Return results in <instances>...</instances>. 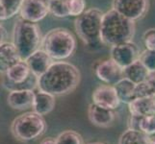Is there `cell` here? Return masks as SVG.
I'll use <instances>...</instances> for the list:
<instances>
[{"label":"cell","instance_id":"6da1fadb","mask_svg":"<svg viewBox=\"0 0 155 144\" xmlns=\"http://www.w3.org/2000/svg\"><path fill=\"white\" fill-rule=\"evenodd\" d=\"M80 78V71L72 63L55 61L46 72L38 78V89L55 96L66 95L78 87Z\"/></svg>","mask_w":155,"mask_h":144},{"label":"cell","instance_id":"7a4b0ae2","mask_svg":"<svg viewBox=\"0 0 155 144\" xmlns=\"http://www.w3.org/2000/svg\"><path fill=\"white\" fill-rule=\"evenodd\" d=\"M135 35V21L121 15L115 10L103 14L101 23V40L103 43L114 46L132 41Z\"/></svg>","mask_w":155,"mask_h":144},{"label":"cell","instance_id":"3957f363","mask_svg":"<svg viewBox=\"0 0 155 144\" xmlns=\"http://www.w3.org/2000/svg\"><path fill=\"white\" fill-rule=\"evenodd\" d=\"M103 13L97 8H91L76 18L74 26L78 37L89 49L97 50L104 45L101 40V23Z\"/></svg>","mask_w":155,"mask_h":144},{"label":"cell","instance_id":"277c9868","mask_svg":"<svg viewBox=\"0 0 155 144\" xmlns=\"http://www.w3.org/2000/svg\"><path fill=\"white\" fill-rule=\"evenodd\" d=\"M41 40V29L37 23L21 18L15 21L13 30V43L22 61L40 49Z\"/></svg>","mask_w":155,"mask_h":144},{"label":"cell","instance_id":"5b68a950","mask_svg":"<svg viewBox=\"0 0 155 144\" xmlns=\"http://www.w3.org/2000/svg\"><path fill=\"white\" fill-rule=\"evenodd\" d=\"M41 49H44L53 61H65L71 57L76 49L75 37L65 28L52 29L42 38Z\"/></svg>","mask_w":155,"mask_h":144},{"label":"cell","instance_id":"8992f818","mask_svg":"<svg viewBox=\"0 0 155 144\" xmlns=\"http://www.w3.org/2000/svg\"><path fill=\"white\" fill-rule=\"evenodd\" d=\"M46 128V122L44 116L32 110L15 117L11 125V131L15 137L28 141L42 136L45 133Z\"/></svg>","mask_w":155,"mask_h":144},{"label":"cell","instance_id":"52a82bcc","mask_svg":"<svg viewBox=\"0 0 155 144\" xmlns=\"http://www.w3.org/2000/svg\"><path fill=\"white\" fill-rule=\"evenodd\" d=\"M149 7V0H113L112 8L124 17L133 21L146 15Z\"/></svg>","mask_w":155,"mask_h":144},{"label":"cell","instance_id":"ba28073f","mask_svg":"<svg viewBox=\"0 0 155 144\" xmlns=\"http://www.w3.org/2000/svg\"><path fill=\"white\" fill-rule=\"evenodd\" d=\"M94 71L98 80L110 86H114L124 78V68L120 67L111 58L97 62L94 66Z\"/></svg>","mask_w":155,"mask_h":144},{"label":"cell","instance_id":"9c48e42d","mask_svg":"<svg viewBox=\"0 0 155 144\" xmlns=\"http://www.w3.org/2000/svg\"><path fill=\"white\" fill-rule=\"evenodd\" d=\"M51 0H23L19 10V15L31 22L38 23L49 14Z\"/></svg>","mask_w":155,"mask_h":144},{"label":"cell","instance_id":"30bf717a","mask_svg":"<svg viewBox=\"0 0 155 144\" xmlns=\"http://www.w3.org/2000/svg\"><path fill=\"white\" fill-rule=\"evenodd\" d=\"M140 55V50L133 41L124 42L111 47V59L124 69L137 61Z\"/></svg>","mask_w":155,"mask_h":144},{"label":"cell","instance_id":"8fae6325","mask_svg":"<svg viewBox=\"0 0 155 144\" xmlns=\"http://www.w3.org/2000/svg\"><path fill=\"white\" fill-rule=\"evenodd\" d=\"M92 99L93 103L114 110L119 108L120 104L114 86H110V85H101L97 87L94 90Z\"/></svg>","mask_w":155,"mask_h":144},{"label":"cell","instance_id":"7c38bea8","mask_svg":"<svg viewBox=\"0 0 155 144\" xmlns=\"http://www.w3.org/2000/svg\"><path fill=\"white\" fill-rule=\"evenodd\" d=\"M88 117L92 124L100 128H108L113 125L116 119V113L114 110L106 109L92 103L88 109Z\"/></svg>","mask_w":155,"mask_h":144},{"label":"cell","instance_id":"4fadbf2b","mask_svg":"<svg viewBox=\"0 0 155 144\" xmlns=\"http://www.w3.org/2000/svg\"><path fill=\"white\" fill-rule=\"evenodd\" d=\"M35 91L32 89H13L8 94L7 102L14 110H24L33 107Z\"/></svg>","mask_w":155,"mask_h":144},{"label":"cell","instance_id":"5bb4252c","mask_svg":"<svg viewBox=\"0 0 155 144\" xmlns=\"http://www.w3.org/2000/svg\"><path fill=\"white\" fill-rule=\"evenodd\" d=\"M25 62L28 65L31 72L39 78L50 67L53 60L44 49L40 48V49L35 51L33 54H31L26 59Z\"/></svg>","mask_w":155,"mask_h":144},{"label":"cell","instance_id":"9a60e30c","mask_svg":"<svg viewBox=\"0 0 155 144\" xmlns=\"http://www.w3.org/2000/svg\"><path fill=\"white\" fill-rule=\"evenodd\" d=\"M31 70L25 61H19L14 65L8 71L5 73L7 82L5 83V87L12 89L15 86L24 83L31 75Z\"/></svg>","mask_w":155,"mask_h":144},{"label":"cell","instance_id":"2e32d148","mask_svg":"<svg viewBox=\"0 0 155 144\" xmlns=\"http://www.w3.org/2000/svg\"><path fill=\"white\" fill-rule=\"evenodd\" d=\"M19 61L21 59L13 42L5 41L0 45V73H6Z\"/></svg>","mask_w":155,"mask_h":144},{"label":"cell","instance_id":"e0dca14e","mask_svg":"<svg viewBox=\"0 0 155 144\" xmlns=\"http://www.w3.org/2000/svg\"><path fill=\"white\" fill-rule=\"evenodd\" d=\"M56 105L55 95L51 93L42 91V90H38L35 92V98L32 109L35 113L39 114L42 116L47 115L54 110Z\"/></svg>","mask_w":155,"mask_h":144},{"label":"cell","instance_id":"ac0fdd59","mask_svg":"<svg viewBox=\"0 0 155 144\" xmlns=\"http://www.w3.org/2000/svg\"><path fill=\"white\" fill-rule=\"evenodd\" d=\"M128 109L130 114L143 116L155 114V95L134 99L128 104Z\"/></svg>","mask_w":155,"mask_h":144},{"label":"cell","instance_id":"d6986e66","mask_svg":"<svg viewBox=\"0 0 155 144\" xmlns=\"http://www.w3.org/2000/svg\"><path fill=\"white\" fill-rule=\"evenodd\" d=\"M124 77L134 84H140L142 82L147 81V76L149 74L148 69L143 66L140 59L132 62L131 65L126 66L124 69Z\"/></svg>","mask_w":155,"mask_h":144},{"label":"cell","instance_id":"ffe728a7","mask_svg":"<svg viewBox=\"0 0 155 144\" xmlns=\"http://www.w3.org/2000/svg\"><path fill=\"white\" fill-rule=\"evenodd\" d=\"M135 87L136 84L126 79L125 77L121 79L120 82H117L116 85H114V88L117 96H119L120 103L128 105L135 99Z\"/></svg>","mask_w":155,"mask_h":144},{"label":"cell","instance_id":"44dd1931","mask_svg":"<svg viewBox=\"0 0 155 144\" xmlns=\"http://www.w3.org/2000/svg\"><path fill=\"white\" fill-rule=\"evenodd\" d=\"M119 144H149V136L142 131L128 128L120 136Z\"/></svg>","mask_w":155,"mask_h":144},{"label":"cell","instance_id":"7402d4cb","mask_svg":"<svg viewBox=\"0 0 155 144\" xmlns=\"http://www.w3.org/2000/svg\"><path fill=\"white\" fill-rule=\"evenodd\" d=\"M23 0H0V7L3 12L4 20L14 18L19 13Z\"/></svg>","mask_w":155,"mask_h":144},{"label":"cell","instance_id":"603a6c76","mask_svg":"<svg viewBox=\"0 0 155 144\" xmlns=\"http://www.w3.org/2000/svg\"><path fill=\"white\" fill-rule=\"evenodd\" d=\"M55 139L57 144H84L82 136L73 130L63 131Z\"/></svg>","mask_w":155,"mask_h":144},{"label":"cell","instance_id":"cb8c5ba5","mask_svg":"<svg viewBox=\"0 0 155 144\" xmlns=\"http://www.w3.org/2000/svg\"><path fill=\"white\" fill-rule=\"evenodd\" d=\"M49 14L59 18L69 17L68 0H51L49 5Z\"/></svg>","mask_w":155,"mask_h":144},{"label":"cell","instance_id":"d4e9b609","mask_svg":"<svg viewBox=\"0 0 155 144\" xmlns=\"http://www.w3.org/2000/svg\"><path fill=\"white\" fill-rule=\"evenodd\" d=\"M140 131L149 136H155V114L142 116Z\"/></svg>","mask_w":155,"mask_h":144},{"label":"cell","instance_id":"484cf974","mask_svg":"<svg viewBox=\"0 0 155 144\" xmlns=\"http://www.w3.org/2000/svg\"><path fill=\"white\" fill-rule=\"evenodd\" d=\"M155 95V89L147 81L142 82L140 84H136L135 87V99L149 97V96Z\"/></svg>","mask_w":155,"mask_h":144},{"label":"cell","instance_id":"4316f807","mask_svg":"<svg viewBox=\"0 0 155 144\" xmlns=\"http://www.w3.org/2000/svg\"><path fill=\"white\" fill-rule=\"evenodd\" d=\"M69 17H79L86 11L85 0H68Z\"/></svg>","mask_w":155,"mask_h":144},{"label":"cell","instance_id":"83f0119b","mask_svg":"<svg viewBox=\"0 0 155 144\" xmlns=\"http://www.w3.org/2000/svg\"><path fill=\"white\" fill-rule=\"evenodd\" d=\"M141 62L143 63L148 71H155V51L154 50H147L146 49L145 51H143L140 55Z\"/></svg>","mask_w":155,"mask_h":144},{"label":"cell","instance_id":"f1b7e54d","mask_svg":"<svg viewBox=\"0 0 155 144\" xmlns=\"http://www.w3.org/2000/svg\"><path fill=\"white\" fill-rule=\"evenodd\" d=\"M143 41L146 49L155 51V28L148 29L145 32L143 36Z\"/></svg>","mask_w":155,"mask_h":144},{"label":"cell","instance_id":"f546056e","mask_svg":"<svg viewBox=\"0 0 155 144\" xmlns=\"http://www.w3.org/2000/svg\"><path fill=\"white\" fill-rule=\"evenodd\" d=\"M142 116L143 115L130 114L129 118H128V128L129 129L140 131V123H141Z\"/></svg>","mask_w":155,"mask_h":144},{"label":"cell","instance_id":"4dcf8cb0","mask_svg":"<svg viewBox=\"0 0 155 144\" xmlns=\"http://www.w3.org/2000/svg\"><path fill=\"white\" fill-rule=\"evenodd\" d=\"M6 38H7V31L1 24H0V45H1L3 42H5Z\"/></svg>","mask_w":155,"mask_h":144},{"label":"cell","instance_id":"1f68e13d","mask_svg":"<svg viewBox=\"0 0 155 144\" xmlns=\"http://www.w3.org/2000/svg\"><path fill=\"white\" fill-rule=\"evenodd\" d=\"M147 81L153 87V88L155 89V71H150L147 76Z\"/></svg>","mask_w":155,"mask_h":144},{"label":"cell","instance_id":"d6a6232c","mask_svg":"<svg viewBox=\"0 0 155 144\" xmlns=\"http://www.w3.org/2000/svg\"><path fill=\"white\" fill-rule=\"evenodd\" d=\"M41 144H57L56 139L53 137H46L44 140L41 142Z\"/></svg>","mask_w":155,"mask_h":144},{"label":"cell","instance_id":"836d02e7","mask_svg":"<svg viewBox=\"0 0 155 144\" xmlns=\"http://www.w3.org/2000/svg\"><path fill=\"white\" fill-rule=\"evenodd\" d=\"M149 144H155V137L149 136Z\"/></svg>","mask_w":155,"mask_h":144},{"label":"cell","instance_id":"e575fe53","mask_svg":"<svg viewBox=\"0 0 155 144\" xmlns=\"http://www.w3.org/2000/svg\"><path fill=\"white\" fill-rule=\"evenodd\" d=\"M4 20V18H3V12H2V10H1V7H0V22L1 21Z\"/></svg>","mask_w":155,"mask_h":144},{"label":"cell","instance_id":"d590c367","mask_svg":"<svg viewBox=\"0 0 155 144\" xmlns=\"http://www.w3.org/2000/svg\"><path fill=\"white\" fill-rule=\"evenodd\" d=\"M88 144H105V143H102V142H91V143H88Z\"/></svg>","mask_w":155,"mask_h":144}]
</instances>
